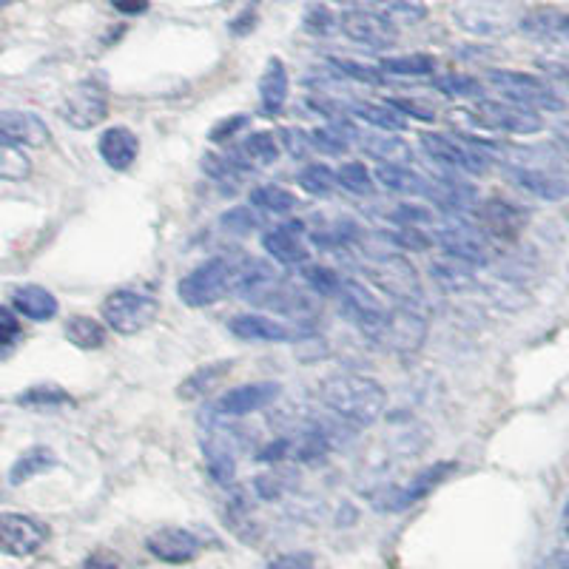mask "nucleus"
<instances>
[{
	"instance_id": "obj_1",
	"label": "nucleus",
	"mask_w": 569,
	"mask_h": 569,
	"mask_svg": "<svg viewBox=\"0 0 569 569\" xmlns=\"http://www.w3.org/2000/svg\"><path fill=\"white\" fill-rule=\"evenodd\" d=\"M319 399L339 422L350 427H370L385 416L387 390L362 373H339L322 382Z\"/></svg>"
},
{
	"instance_id": "obj_2",
	"label": "nucleus",
	"mask_w": 569,
	"mask_h": 569,
	"mask_svg": "<svg viewBox=\"0 0 569 569\" xmlns=\"http://www.w3.org/2000/svg\"><path fill=\"white\" fill-rule=\"evenodd\" d=\"M239 262L242 259L211 257L202 265H197L191 274L183 276L180 282V299L188 308H208L214 302H220L222 296L234 294L239 276Z\"/></svg>"
},
{
	"instance_id": "obj_3",
	"label": "nucleus",
	"mask_w": 569,
	"mask_h": 569,
	"mask_svg": "<svg viewBox=\"0 0 569 569\" xmlns=\"http://www.w3.org/2000/svg\"><path fill=\"white\" fill-rule=\"evenodd\" d=\"M362 274L368 276L382 294L393 296L396 302H402V308H416L424 299L419 271L404 257H396V254L376 257L373 262L362 265Z\"/></svg>"
},
{
	"instance_id": "obj_4",
	"label": "nucleus",
	"mask_w": 569,
	"mask_h": 569,
	"mask_svg": "<svg viewBox=\"0 0 569 569\" xmlns=\"http://www.w3.org/2000/svg\"><path fill=\"white\" fill-rule=\"evenodd\" d=\"M157 313H160V302L137 288H120L106 296V302H103V322L120 336H134V333L146 331L157 319Z\"/></svg>"
},
{
	"instance_id": "obj_5",
	"label": "nucleus",
	"mask_w": 569,
	"mask_h": 569,
	"mask_svg": "<svg viewBox=\"0 0 569 569\" xmlns=\"http://www.w3.org/2000/svg\"><path fill=\"white\" fill-rule=\"evenodd\" d=\"M487 83L496 89L507 103L524 106V109H541V111H561L564 100L552 92L544 80H538L535 74L524 72H507V69H490L487 72Z\"/></svg>"
},
{
	"instance_id": "obj_6",
	"label": "nucleus",
	"mask_w": 569,
	"mask_h": 569,
	"mask_svg": "<svg viewBox=\"0 0 569 569\" xmlns=\"http://www.w3.org/2000/svg\"><path fill=\"white\" fill-rule=\"evenodd\" d=\"M60 117L72 126V129H94L106 120L109 114V92L106 83L100 77H89L83 83H77L72 92L66 94V100L60 103Z\"/></svg>"
},
{
	"instance_id": "obj_7",
	"label": "nucleus",
	"mask_w": 569,
	"mask_h": 569,
	"mask_svg": "<svg viewBox=\"0 0 569 569\" xmlns=\"http://www.w3.org/2000/svg\"><path fill=\"white\" fill-rule=\"evenodd\" d=\"M470 120H476V126L490 131H504V134H515V137H530L544 129V120L535 111L515 106L507 100H487L481 97L473 106Z\"/></svg>"
},
{
	"instance_id": "obj_8",
	"label": "nucleus",
	"mask_w": 569,
	"mask_h": 569,
	"mask_svg": "<svg viewBox=\"0 0 569 569\" xmlns=\"http://www.w3.org/2000/svg\"><path fill=\"white\" fill-rule=\"evenodd\" d=\"M336 299H339V305H342V313L348 316L359 331L370 336V339H376V342L382 339L387 325V313L390 311H385V308L379 305V299L370 294L362 282L342 279Z\"/></svg>"
},
{
	"instance_id": "obj_9",
	"label": "nucleus",
	"mask_w": 569,
	"mask_h": 569,
	"mask_svg": "<svg viewBox=\"0 0 569 569\" xmlns=\"http://www.w3.org/2000/svg\"><path fill=\"white\" fill-rule=\"evenodd\" d=\"M228 328L242 342H299L313 333L311 325L285 322V319L262 316V313H239L228 322Z\"/></svg>"
},
{
	"instance_id": "obj_10",
	"label": "nucleus",
	"mask_w": 569,
	"mask_h": 569,
	"mask_svg": "<svg viewBox=\"0 0 569 569\" xmlns=\"http://www.w3.org/2000/svg\"><path fill=\"white\" fill-rule=\"evenodd\" d=\"M453 470V464L447 461H439V464H430L424 473H419L416 478H410L407 484H387L382 487L376 496H373V504L376 510H385V513H402V510H410L419 498H424L441 478L447 476Z\"/></svg>"
},
{
	"instance_id": "obj_11",
	"label": "nucleus",
	"mask_w": 569,
	"mask_h": 569,
	"mask_svg": "<svg viewBox=\"0 0 569 569\" xmlns=\"http://www.w3.org/2000/svg\"><path fill=\"white\" fill-rule=\"evenodd\" d=\"M49 538L46 524H40L32 515L0 513V555L26 558L35 555Z\"/></svg>"
},
{
	"instance_id": "obj_12",
	"label": "nucleus",
	"mask_w": 569,
	"mask_h": 569,
	"mask_svg": "<svg viewBox=\"0 0 569 569\" xmlns=\"http://www.w3.org/2000/svg\"><path fill=\"white\" fill-rule=\"evenodd\" d=\"M436 239L441 242L447 259H453V262H459V265L481 268V265L490 262V251H487V242L481 237V231H478V228H470L467 222H447L444 228L436 231Z\"/></svg>"
},
{
	"instance_id": "obj_13",
	"label": "nucleus",
	"mask_w": 569,
	"mask_h": 569,
	"mask_svg": "<svg viewBox=\"0 0 569 569\" xmlns=\"http://www.w3.org/2000/svg\"><path fill=\"white\" fill-rule=\"evenodd\" d=\"M422 148L444 168H456V171H467V174H484L487 171V160L478 154L476 148H470L459 134L447 137V134H436V131H424Z\"/></svg>"
},
{
	"instance_id": "obj_14",
	"label": "nucleus",
	"mask_w": 569,
	"mask_h": 569,
	"mask_svg": "<svg viewBox=\"0 0 569 569\" xmlns=\"http://www.w3.org/2000/svg\"><path fill=\"white\" fill-rule=\"evenodd\" d=\"M339 29L345 32L348 40L370 46V49H390L399 37L396 26L385 15H376L368 9H348L339 18Z\"/></svg>"
},
{
	"instance_id": "obj_15",
	"label": "nucleus",
	"mask_w": 569,
	"mask_h": 569,
	"mask_svg": "<svg viewBox=\"0 0 569 569\" xmlns=\"http://www.w3.org/2000/svg\"><path fill=\"white\" fill-rule=\"evenodd\" d=\"M279 393H282V387L276 385V382H254V385L225 390L222 396L214 399L211 410L217 416H225V419H242V416H251V413H257L262 407H268Z\"/></svg>"
},
{
	"instance_id": "obj_16",
	"label": "nucleus",
	"mask_w": 569,
	"mask_h": 569,
	"mask_svg": "<svg viewBox=\"0 0 569 569\" xmlns=\"http://www.w3.org/2000/svg\"><path fill=\"white\" fill-rule=\"evenodd\" d=\"M146 550L163 564H188L200 555L202 544L194 533L183 527H163L146 538Z\"/></svg>"
},
{
	"instance_id": "obj_17",
	"label": "nucleus",
	"mask_w": 569,
	"mask_h": 569,
	"mask_svg": "<svg viewBox=\"0 0 569 569\" xmlns=\"http://www.w3.org/2000/svg\"><path fill=\"white\" fill-rule=\"evenodd\" d=\"M0 140H6V143L18 148H43L52 140V131L32 111L0 109Z\"/></svg>"
},
{
	"instance_id": "obj_18",
	"label": "nucleus",
	"mask_w": 569,
	"mask_h": 569,
	"mask_svg": "<svg viewBox=\"0 0 569 569\" xmlns=\"http://www.w3.org/2000/svg\"><path fill=\"white\" fill-rule=\"evenodd\" d=\"M476 211L484 234H490V237L515 239L527 225V211L524 208H518V205L507 200H498V197L476 205Z\"/></svg>"
},
{
	"instance_id": "obj_19",
	"label": "nucleus",
	"mask_w": 569,
	"mask_h": 569,
	"mask_svg": "<svg viewBox=\"0 0 569 569\" xmlns=\"http://www.w3.org/2000/svg\"><path fill=\"white\" fill-rule=\"evenodd\" d=\"M424 319L416 313V308H399V311L387 313L385 333H382V345L393 350H419L424 342Z\"/></svg>"
},
{
	"instance_id": "obj_20",
	"label": "nucleus",
	"mask_w": 569,
	"mask_h": 569,
	"mask_svg": "<svg viewBox=\"0 0 569 569\" xmlns=\"http://www.w3.org/2000/svg\"><path fill=\"white\" fill-rule=\"evenodd\" d=\"M518 29L533 40L564 46L569 43V12L561 9H535L518 20Z\"/></svg>"
},
{
	"instance_id": "obj_21",
	"label": "nucleus",
	"mask_w": 569,
	"mask_h": 569,
	"mask_svg": "<svg viewBox=\"0 0 569 569\" xmlns=\"http://www.w3.org/2000/svg\"><path fill=\"white\" fill-rule=\"evenodd\" d=\"M97 151H100L106 166L114 168V171H126V168L134 166V160L140 154V140L126 126H111L100 134Z\"/></svg>"
},
{
	"instance_id": "obj_22",
	"label": "nucleus",
	"mask_w": 569,
	"mask_h": 569,
	"mask_svg": "<svg viewBox=\"0 0 569 569\" xmlns=\"http://www.w3.org/2000/svg\"><path fill=\"white\" fill-rule=\"evenodd\" d=\"M507 177H510V183L518 185L521 191H527V194L538 197V200L558 202L569 197L567 180L558 177V174L544 171V168H510Z\"/></svg>"
},
{
	"instance_id": "obj_23",
	"label": "nucleus",
	"mask_w": 569,
	"mask_h": 569,
	"mask_svg": "<svg viewBox=\"0 0 569 569\" xmlns=\"http://www.w3.org/2000/svg\"><path fill=\"white\" fill-rule=\"evenodd\" d=\"M302 225H291V228H274L262 234V248L282 265L294 268V265H305L311 254L302 242Z\"/></svg>"
},
{
	"instance_id": "obj_24",
	"label": "nucleus",
	"mask_w": 569,
	"mask_h": 569,
	"mask_svg": "<svg viewBox=\"0 0 569 569\" xmlns=\"http://www.w3.org/2000/svg\"><path fill=\"white\" fill-rule=\"evenodd\" d=\"M202 456H205L208 473L217 484L228 487L234 481V476H237V456L231 450V441L225 439L222 433H211V436L202 439Z\"/></svg>"
},
{
	"instance_id": "obj_25",
	"label": "nucleus",
	"mask_w": 569,
	"mask_h": 569,
	"mask_svg": "<svg viewBox=\"0 0 569 569\" xmlns=\"http://www.w3.org/2000/svg\"><path fill=\"white\" fill-rule=\"evenodd\" d=\"M376 183L393 191V194H410V197H433L436 183H427L422 174H416L407 166H379L376 168Z\"/></svg>"
},
{
	"instance_id": "obj_26",
	"label": "nucleus",
	"mask_w": 569,
	"mask_h": 569,
	"mask_svg": "<svg viewBox=\"0 0 569 569\" xmlns=\"http://www.w3.org/2000/svg\"><path fill=\"white\" fill-rule=\"evenodd\" d=\"M288 86H291V80H288L285 63L279 57H271L265 72L259 77V97H262V111L265 114H279L282 111L285 100H288Z\"/></svg>"
},
{
	"instance_id": "obj_27",
	"label": "nucleus",
	"mask_w": 569,
	"mask_h": 569,
	"mask_svg": "<svg viewBox=\"0 0 569 569\" xmlns=\"http://www.w3.org/2000/svg\"><path fill=\"white\" fill-rule=\"evenodd\" d=\"M231 365H234L231 359H222V362H211V365H202L194 373H188L183 382H180V387H177V396L183 402H194V399H202V396L214 393V387L228 376Z\"/></svg>"
},
{
	"instance_id": "obj_28",
	"label": "nucleus",
	"mask_w": 569,
	"mask_h": 569,
	"mask_svg": "<svg viewBox=\"0 0 569 569\" xmlns=\"http://www.w3.org/2000/svg\"><path fill=\"white\" fill-rule=\"evenodd\" d=\"M12 308L32 322H49L57 316V299L40 285H20L12 291Z\"/></svg>"
},
{
	"instance_id": "obj_29",
	"label": "nucleus",
	"mask_w": 569,
	"mask_h": 569,
	"mask_svg": "<svg viewBox=\"0 0 569 569\" xmlns=\"http://www.w3.org/2000/svg\"><path fill=\"white\" fill-rule=\"evenodd\" d=\"M348 106L350 120H362L373 129L382 131H404L407 129V120L396 109H390L387 103H365V100H353V103H345Z\"/></svg>"
},
{
	"instance_id": "obj_30",
	"label": "nucleus",
	"mask_w": 569,
	"mask_h": 569,
	"mask_svg": "<svg viewBox=\"0 0 569 569\" xmlns=\"http://www.w3.org/2000/svg\"><path fill=\"white\" fill-rule=\"evenodd\" d=\"M55 467L57 456L49 447H32V450H26V453L12 464L9 484H12V487H20V484H26L29 478L43 476V473H49V470H55Z\"/></svg>"
},
{
	"instance_id": "obj_31",
	"label": "nucleus",
	"mask_w": 569,
	"mask_h": 569,
	"mask_svg": "<svg viewBox=\"0 0 569 569\" xmlns=\"http://www.w3.org/2000/svg\"><path fill=\"white\" fill-rule=\"evenodd\" d=\"M239 157L248 166H274L279 160V143L271 131H254L242 140L239 146Z\"/></svg>"
},
{
	"instance_id": "obj_32",
	"label": "nucleus",
	"mask_w": 569,
	"mask_h": 569,
	"mask_svg": "<svg viewBox=\"0 0 569 569\" xmlns=\"http://www.w3.org/2000/svg\"><path fill=\"white\" fill-rule=\"evenodd\" d=\"M365 151L370 157L379 160V166H407L413 160V151L404 143L402 137H365Z\"/></svg>"
},
{
	"instance_id": "obj_33",
	"label": "nucleus",
	"mask_w": 569,
	"mask_h": 569,
	"mask_svg": "<svg viewBox=\"0 0 569 569\" xmlns=\"http://www.w3.org/2000/svg\"><path fill=\"white\" fill-rule=\"evenodd\" d=\"M63 333L80 350H97L106 345V325H100L92 316H72Z\"/></svg>"
},
{
	"instance_id": "obj_34",
	"label": "nucleus",
	"mask_w": 569,
	"mask_h": 569,
	"mask_svg": "<svg viewBox=\"0 0 569 569\" xmlns=\"http://www.w3.org/2000/svg\"><path fill=\"white\" fill-rule=\"evenodd\" d=\"M430 276L436 279V285L444 288V291H450V294H467V291H473L476 288V282H473V274L459 265V262H453V259H441V262H433L430 265Z\"/></svg>"
},
{
	"instance_id": "obj_35",
	"label": "nucleus",
	"mask_w": 569,
	"mask_h": 569,
	"mask_svg": "<svg viewBox=\"0 0 569 569\" xmlns=\"http://www.w3.org/2000/svg\"><path fill=\"white\" fill-rule=\"evenodd\" d=\"M379 72L393 74V77H427L436 72V60L430 55H404V57H382Z\"/></svg>"
},
{
	"instance_id": "obj_36",
	"label": "nucleus",
	"mask_w": 569,
	"mask_h": 569,
	"mask_svg": "<svg viewBox=\"0 0 569 569\" xmlns=\"http://www.w3.org/2000/svg\"><path fill=\"white\" fill-rule=\"evenodd\" d=\"M251 205L259 208V211H268V214H288L296 205V197L288 188L268 183L257 185V188L251 191Z\"/></svg>"
},
{
	"instance_id": "obj_37",
	"label": "nucleus",
	"mask_w": 569,
	"mask_h": 569,
	"mask_svg": "<svg viewBox=\"0 0 569 569\" xmlns=\"http://www.w3.org/2000/svg\"><path fill=\"white\" fill-rule=\"evenodd\" d=\"M296 183L311 197H331L333 191H336V174L328 166H322V163H308V166L299 171Z\"/></svg>"
},
{
	"instance_id": "obj_38",
	"label": "nucleus",
	"mask_w": 569,
	"mask_h": 569,
	"mask_svg": "<svg viewBox=\"0 0 569 569\" xmlns=\"http://www.w3.org/2000/svg\"><path fill=\"white\" fill-rule=\"evenodd\" d=\"M32 174V160L20 151L18 146L0 140V180L6 183H20Z\"/></svg>"
},
{
	"instance_id": "obj_39",
	"label": "nucleus",
	"mask_w": 569,
	"mask_h": 569,
	"mask_svg": "<svg viewBox=\"0 0 569 569\" xmlns=\"http://www.w3.org/2000/svg\"><path fill=\"white\" fill-rule=\"evenodd\" d=\"M433 86L447 97H470V100L484 97V86L470 74H441V77L433 80Z\"/></svg>"
},
{
	"instance_id": "obj_40",
	"label": "nucleus",
	"mask_w": 569,
	"mask_h": 569,
	"mask_svg": "<svg viewBox=\"0 0 569 569\" xmlns=\"http://www.w3.org/2000/svg\"><path fill=\"white\" fill-rule=\"evenodd\" d=\"M331 69H336L339 77H348L356 83H368V86H382L385 74L379 72V66H365L356 60H345V57H331Z\"/></svg>"
},
{
	"instance_id": "obj_41",
	"label": "nucleus",
	"mask_w": 569,
	"mask_h": 569,
	"mask_svg": "<svg viewBox=\"0 0 569 569\" xmlns=\"http://www.w3.org/2000/svg\"><path fill=\"white\" fill-rule=\"evenodd\" d=\"M336 185L348 188L350 194H370L373 191V177L365 163H342L336 171Z\"/></svg>"
},
{
	"instance_id": "obj_42",
	"label": "nucleus",
	"mask_w": 569,
	"mask_h": 569,
	"mask_svg": "<svg viewBox=\"0 0 569 569\" xmlns=\"http://www.w3.org/2000/svg\"><path fill=\"white\" fill-rule=\"evenodd\" d=\"M456 20L473 35H498V32H504V23L496 15L481 12V9H459Z\"/></svg>"
},
{
	"instance_id": "obj_43",
	"label": "nucleus",
	"mask_w": 569,
	"mask_h": 569,
	"mask_svg": "<svg viewBox=\"0 0 569 569\" xmlns=\"http://www.w3.org/2000/svg\"><path fill=\"white\" fill-rule=\"evenodd\" d=\"M387 242L399 245L404 251H430L433 248V237L424 234L422 228H413V225H399L393 231H382Z\"/></svg>"
},
{
	"instance_id": "obj_44",
	"label": "nucleus",
	"mask_w": 569,
	"mask_h": 569,
	"mask_svg": "<svg viewBox=\"0 0 569 569\" xmlns=\"http://www.w3.org/2000/svg\"><path fill=\"white\" fill-rule=\"evenodd\" d=\"M308 137H311V148L322 151V154H328V157H342V154L350 148L348 137H345L342 131L333 129V126L313 129Z\"/></svg>"
},
{
	"instance_id": "obj_45",
	"label": "nucleus",
	"mask_w": 569,
	"mask_h": 569,
	"mask_svg": "<svg viewBox=\"0 0 569 569\" xmlns=\"http://www.w3.org/2000/svg\"><path fill=\"white\" fill-rule=\"evenodd\" d=\"M305 282L319 296H333L336 299L339 285H342V276L336 274L333 268H325V265H311V268H305Z\"/></svg>"
},
{
	"instance_id": "obj_46",
	"label": "nucleus",
	"mask_w": 569,
	"mask_h": 569,
	"mask_svg": "<svg viewBox=\"0 0 569 569\" xmlns=\"http://www.w3.org/2000/svg\"><path fill=\"white\" fill-rule=\"evenodd\" d=\"M385 18L393 23V26H413V23H419V20L427 18V9H424L422 3H416V0H390L385 9Z\"/></svg>"
},
{
	"instance_id": "obj_47",
	"label": "nucleus",
	"mask_w": 569,
	"mask_h": 569,
	"mask_svg": "<svg viewBox=\"0 0 569 569\" xmlns=\"http://www.w3.org/2000/svg\"><path fill=\"white\" fill-rule=\"evenodd\" d=\"M220 225L225 231H231V234H251V231H257L259 228V217L254 208H231V211H225L220 217Z\"/></svg>"
},
{
	"instance_id": "obj_48",
	"label": "nucleus",
	"mask_w": 569,
	"mask_h": 569,
	"mask_svg": "<svg viewBox=\"0 0 569 569\" xmlns=\"http://www.w3.org/2000/svg\"><path fill=\"white\" fill-rule=\"evenodd\" d=\"M20 339V322L12 308L0 305V359H6Z\"/></svg>"
},
{
	"instance_id": "obj_49",
	"label": "nucleus",
	"mask_w": 569,
	"mask_h": 569,
	"mask_svg": "<svg viewBox=\"0 0 569 569\" xmlns=\"http://www.w3.org/2000/svg\"><path fill=\"white\" fill-rule=\"evenodd\" d=\"M18 402L26 404V407H55V404L69 402V396L60 387H32L20 396Z\"/></svg>"
},
{
	"instance_id": "obj_50",
	"label": "nucleus",
	"mask_w": 569,
	"mask_h": 569,
	"mask_svg": "<svg viewBox=\"0 0 569 569\" xmlns=\"http://www.w3.org/2000/svg\"><path fill=\"white\" fill-rule=\"evenodd\" d=\"M302 26H305L308 35H331L339 23H336V18H333L325 6H311V9L305 12V23H302Z\"/></svg>"
},
{
	"instance_id": "obj_51",
	"label": "nucleus",
	"mask_w": 569,
	"mask_h": 569,
	"mask_svg": "<svg viewBox=\"0 0 569 569\" xmlns=\"http://www.w3.org/2000/svg\"><path fill=\"white\" fill-rule=\"evenodd\" d=\"M387 106L390 109H396L399 114H407V117H416V120H433L436 117V111L430 109V106H424V103H416V100H410V97H402V100H387Z\"/></svg>"
},
{
	"instance_id": "obj_52",
	"label": "nucleus",
	"mask_w": 569,
	"mask_h": 569,
	"mask_svg": "<svg viewBox=\"0 0 569 569\" xmlns=\"http://www.w3.org/2000/svg\"><path fill=\"white\" fill-rule=\"evenodd\" d=\"M390 217L399 225H413V228H419L424 222H433V214L427 208H419V205H399Z\"/></svg>"
},
{
	"instance_id": "obj_53",
	"label": "nucleus",
	"mask_w": 569,
	"mask_h": 569,
	"mask_svg": "<svg viewBox=\"0 0 569 569\" xmlns=\"http://www.w3.org/2000/svg\"><path fill=\"white\" fill-rule=\"evenodd\" d=\"M282 137H285V148H288V154L296 157V160H302V157L311 151V137H308V131L285 129L282 131Z\"/></svg>"
},
{
	"instance_id": "obj_54",
	"label": "nucleus",
	"mask_w": 569,
	"mask_h": 569,
	"mask_svg": "<svg viewBox=\"0 0 569 569\" xmlns=\"http://www.w3.org/2000/svg\"><path fill=\"white\" fill-rule=\"evenodd\" d=\"M248 126V117L245 114H234V117H228V120H222L217 129H211V140L214 143H228L237 131H242Z\"/></svg>"
},
{
	"instance_id": "obj_55",
	"label": "nucleus",
	"mask_w": 569,
	"mask_h": 569,
	"mask_svg": "<svg viewBox=\"0 0 569 569\" xmlns=\"http://www.w3.org/2000/svg\"><path fill=\"white\" fill-rule=\"evenodd\" d=\"M268 569H313V555L311 552H285L274 558Z\"/></svg>"
},
{
	"instance_id": "obj_56",
	"label": "nucleus",
	"mask_w": 569,
	"mask_h": 569,
	"mask_svg": "<svg viewBox=\"0 0 569 569\" xmlns=\"http://www.w3.org/2000/svg\"><path fill=\"white\" fill-rule=\"evenodd\" d=\"M114 9L123 15H140L148 9V0H114Z\"/></svg>"
},
{
	"instance_id": "obj_57",
	"label": "nucleus",
	"mask_w": 569,
	"mask_h": 569,
	"mask_svg": "<svg viewBox=\"0 0 569 569\" xmlns=\"http://www.w3.org/2000/svg\"><path fill=\"white\" fill-rule=\"evenodd\" d=\"M538 569H569V550L552 552L550 558H544V561H541V567Z\"/></svg>"
},
{
	"instance_id": "obj_58",
	"label": "nucleus",
	"mask_w": 569,
	"mask_h": 569,
	"mask_svg": "<svg viewBox=\"0 0 569 569\" xmlns=\"http://www.w3.org/2000/svg\"><path fill=\"white\" fill-rule=\"evenodd\" d=\"M86 569H120L117 567V561L106 555V552H100V555H92L89 561H86Z\"/></svg>"
},
{
	"instance_id": "obj_59",
	"label": "nucleus",
	"mask_w": 569,
	"mask_h": 569,
	"mask_svg": "<svg viewBox=\"0 0 569 569\" xmlns=\"http://www.w3.org/2000/svg\"><path fill=\"white\" fill-rule=\"evenodd\" d=\"M333 3H342V6H353V3H382V0H333Z\"/></svg>"
},
{
	"instance_id": "obj_60",
	"label": "nucleus",
	"mask_w": 569,
	"mask_h": 569,
	"mask_svg": "<svg viewBox=\"0 0 569 569\" xmlns=\"http://www.w3.org/2000/svg\"><path fill=\"white\" fill-rule=\"evenodd\" d=\"M12 3H18V0H0V9H6V6H12Z\"/></svg>"
}]
</instances>
